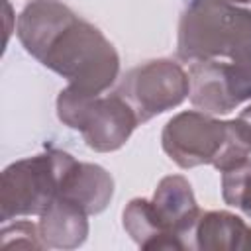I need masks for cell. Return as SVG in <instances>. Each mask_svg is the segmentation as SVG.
Wrapping results in <instances>:
<instances>
[{"label":"cell","mask_w":251,"mask_h":251,"mask_svg":"<svg viewBox=\"0 0 251 251\" xmlns=\"http://www.w3.org/2000/svg\"><path fill=\"white\" fill-rule=\"evenodd\" d=\"M16 35L31 57L78 92L102 94L120 75V55L110 39L59 0L25 4Z\"/></svg>","instance_id":"cell-1"},{"label":"cell","mask_w":251,"mask_h":251,"mask_svg":"<svg viewBox=\"0 0 251 251\" xmlns=\"http://www.w3.org/2000/svg\"><path fill=\"white\" fill-rule=\"evenodd\" d=\"M161 145L180 169L212 165L224 173L251 155V131L239 118L216 120L208 112L188 110L165 124Z\"/></svg>","instance_id":"cell-2"},{"label":"cell","mask_w":251,"mask_h":251,"mask_svg":"<svg viewBox=\"0 0 251 251\" xmlns=\"http://www.w3.org/2000/svg\"><path fill=\"white\" fill-rule=\"evenodd\" d=\"M176 55L186 63L251 59V10L231 0H188L178 22Z\"/></svg>","instance_id":"cell-3"},{"label":"cell","mask_w":251,"mask_h":251,"mask_svg":"<svg viewBox=\"0 0 251 251\" xmlns=\"http://www.w3.org/2000/svg\"><path fill=\"white\" fill-rule=\"evenodd\" d=\"M57 116L98 153L118 151L139 126L135 110L118 92L84 94L71 86H65L57 96Z\"/></svg>","instance_id":"cell-4"},{"label":"cell","mask_w":251,"mask_h":251,"mask_svg":"<svg viewBox=\"0 0 251 251\" xmlns=\"http://www.w3.org/2000/svg\"><path fill=\"white\" fill-rule=\"evenodd\" d=\"M69 153L45 149L33 157L14 161L0 178V220L39 216L59 196L61 171Z\"/></svg>","instance_id":"cell-5"},{"label":"cell","mask_w":251,"mask_h":251,"mask_svg":"<svg viewBox=\"0 0 251 251\" xmlns=\"http://www.w3.org/2000/svg\"><path fill=\"white\" fill-rule=\"evenodd\" d=\"M118 94L135 110L139 124H145L188 98L190 76L173 59H151L124 75Z\"/></svg>","instance_id":"cell-6"},{"label":"cell","mask_w":251,"mask_h":251,"mask_svg":"<svg viewBox=\"0 0 251 251\" xmlns=\"http://www.w3.org/2000/svg\"><path fill=\"white\" fill-rule=\"evenodd\" d=\"M190 102L208 114H229L251 100V59L190 63Z\"/></svg>","instance_id":"cell-7"},{"label":"cell","mask_w":251,"mask_h":251,"mask_svg":"<svg viewBox=\"0 0 251 251\" xmlns=\"http://www.w3.org/2000/svg\"><path fill=\"white\" fill-rule=\"evenodd\" d=\"M151 202L163 227L178 247L194 249V231L202 212L190 182L182 175H169L157 184Z\"/></svg>","instance_id":"cell-8"},{"label":"cell","mask_w":251,"mask_h":251,"mask_svg":"<svg viewBox=\"0 0 251 251\" xmlns=\"http://www.w3.org/2000/svg\"><path fill=\"white\" fill-rule=\"evenodd\" d=\"M59 196L80 206L88 216L100 214L114 196V178L104 167L76 161L69 153L61 171Z\"/></svg>","instance_id":"cell-9"},{"label":"cell","mask_w":251,"mask_h":251,"mask_svg":"<svg viewBox=\"0 0 251 251\" xmlns=\"http://www.w3.org/2000/svg\"><path fill=\"white\" fill-rule=\"evenodd\" d=\"M88 214L57 196L43 214H39V235L47 249H76L88 237Z\"/></svg>","instance_id":"cell-10"},{"label":"cell","mask_w":251,"mask_h":251,"mask_svg":"<svg viewBox=\"0 0 251 251\" xmlns=\"http://www.w3.org/2000/svg\"><path fill=\"white\" fill-rule=\"evenodd\" d=\"M126 233L141 249H180L178 243L163 227L153 202L147 198H133L122 212Z\"/></svg>","instance_id":"cell-11"},{"label":"cell","mask_w":251,"mask_h":251,"mask_svg":"<svg viewBox=\"0 0 251 251\" xmlns=\"http://www.w3.org/2000/svg\"><path fill=\"white\" fill-rule=\"evenodd\" d=\"M247 226L245 222L224 210L202 212L196 231H194V249L208 251H235L243 247Z\"/></svg>","instance_id":"cell-12"},{"label":"cell","mask_w":251,"mask_h":251,"mask_svg":"<svg viewBox=\"0 0 251 251\" xmlns=\"http://www.w3.org/2000/svg\"><path fill=\"white\" fill-rule=\"evenodd\" d=\"M222 198L251 218V159L222 173Z\"/></svg>","instance_id":"cell-13"},{"label":"cell","mask_w":251,"mask_h":251,"mask_svg":"<svg viewBox=\"0 0 251 251\" xmlns=\"http://www.w3.org/2000/svg\"><path fill=\"white\" fill-rule=\"evenodd\" d=\"M0 247L4 251L8 249H45V243L39 235L37 224H31L27 220H16V222H4V227L0 231Z\"/></svg>","instance_id":"cell-14"},{"label":"cell","mask_w":251,"mask_h":251,"mask_svg":"<svg viewBox=\"0 0 251 251\" xmlns=\"http://www.w3.org/2000/svg\"><path fill=\"white\" fill-rule=\"evenodd\" d=\"M239 120H243L245 122V126L249 127V131H251V106H247L245 110H241V114L237 116Z\"/></svg>","instance_id":"cell-15"},{"label":"cell","mask_w":251,"mask_h":251,"mask_svg":"<svg viewBox=\"0 0 251 251\" xmlns=\"http://www.w3.org/2000/svg\"><path fill=\"white\" fill-rule=\"evenodd\" d=\"M241 249H251V227H247L245 237H243V247Z\"/></svg>","instance_id":"cell-16"},{"label":"cell","mask_w":251,"mask_h":251,"mask_svg":"<svg viewBox=\"0 0 251 251\" xmlns=\"http://www.w3.org/2000/svg\"><path fill=\"white\" fill-rule=\"evenodd\" d=\"M231 2H251V0H231Z\"/></svg>","instance_id":"cell-17"}]
</instances>
